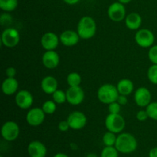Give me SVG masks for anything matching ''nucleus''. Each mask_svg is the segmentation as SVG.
<instances>
[{"instance_id":"15","label":"nucleus","mask_w":157,"mask_h":157,"mask_svg":"<svg viewBox=\"0 0 157 157\" xmlns=\"http://www.w3.org/2000/svg\"><path fill=\"white\" fill-rule=\"evenodd\" d=\"M27 150L30 157H45L47 155V148L45 145L38 140H34L29 143Z\"/></svg>"},{"instance_id":"1","label":"nucleus","mask_w":157,"mask_h":157,"mask_svg":"<svg viewBox=\"0 0 157 157\" xmlns=\"http://www.w3.org/2000/svg\"><path fill=\"white\" fill-rule=\"evenodd\" d=\"M137 146V140L133 135L129 133H123L117 136L114 147L119 153L129 154L136 151Z\"/></svg>"},{"instance_id":"38","label":"nucleus","mask_w":157,"mask_h":157,"mask_svg":"<svg viewBox=\"0 0 157 157\" xmlns=\"http://www.w3.org/2000/svg\"><path fill=\"white\" fill-rule=\"evenodd\" d=\"M53 157H69V156H67V154H65V153H57V154H55Z\"/></svg>"},{"instance_id":"37","label":"nucleus","mask_w":157,"mask_h":157,"mask_svg":"<svg viewBox=\"0 0 157 157\" xmlns=\"http://www.w3.org/2000/svg\"><path fill=\"white\" fill-rule=\"evenodd\" d=\"M66 4L70 5V6H73V5L77 4V3L79 2L81 0H63Z\"/></svg>"},{"instance_id":"14","label":"nucleus","mask_w":157,"mask_h":157,"mask_svg":"<svg viewBox=\"0 0 157 157\" xmlns=\"http://www.w3.org/2000/svg\"><path fill=\"white\" fill-rule=\"evenodd\" d=\"M60 41V38L54 32H46L41 38V44L46 51H52L56 49Z\"/></svg>"},{"instance_id":"2","label":"nucleus","mask_w":157,"mask_h":157,"mask_svg":"<svg viewBox=\"0 0 157 157\" xmlns=\"http://www.w3.org/2000/svg\"><path fill=\"white\" fill-rule=\"evenodd\" d=\"M97 32V25L94 19L90 16H84L80 19L77 26V32L82 39L93 38Z\"/></svg>"},{"instance_id":"18","label":"nucleus","mask_w":157,"mask_h":157,"mask_svg":"<svg viewBox=\"0 0 157 157\" xmlns=\"http://www.w3.org/2000/svg\"><path fill=\"white\" fill-rule=\"evenodd\" d=\"M41 88L44 93L52 94L58 90V81L53 76H46L41 80Z\"/></svg>"},{"instance_id":"13","label":"nucleus","mask_w":157,"mask_h":157,"mask_svg":"<svg viewBox=\"0 0 157 157\" xmlns=\"http://www.w3.org/2000/svg\"><path fill=\"white\" fill-rule=\"evenodd\" d=\"M15 104L19 108L26 110L29 109L33 104V96L27 90H21L16 94L15 98Z\"/></svg>"},{"instance_id":"6","label":"nucleus","mask_w":157,"mask_h":157,"mask_svg":"<svg viewBox=\"0 0 157 157\" xmlns=\"http://www.w3.org/2000/svg\"><path fill=\"white\" fill-rule=\"evenodd\" d=\"M20 129L17 123L14 121H6L1 128V135L3 139L9 142L15 140L18 137Z\"/></svg>"},{"instance_id":"9","label":"nucleus","mask_w":157,"mask_h":157,"mask_svg":"<svg viewBox=\"0 0 157 157\" xmlns=\"http://www.w3.org/2000/svg\"><path fill=\"white\" fill-rule=\"evenodd\" d=\"M70 128L75 130H79L84 128L87 124V117L81 111H74L69 114L67 119Z\"/></svg>"},{"instance_id":"31","label":"nucleus","mask_w":157,"mask_h":157,"mask_svg":"<svg viewBox=\"0 0 157 157\" xmlns=\"http://www.w3.org/2000/svg\"><path fill=\"white\" fill-rule=\"evenodd\" d=\"M121 105L119 104V103L117 102V101L108 104L109 113H113V114L120 113V112H121Z\"/></svg>"},{"instance_id":"25","label":"nucleus","mask_w":157,"mask_h":157,"mask_svg":"<svg viewBox=\"0 0 157 157\" xmlns=\"http://www.w3.org/2000/svg\"><path fill=\"white\" fill-rule=\"evenodd\" d=\"M53 101L57 104H62L67 101V95L66 92H64L61 90H57L52 94Z\"/></svg>"},{"instance_id":"17","label":"nucleus","mask_w":157,"mask_h":157,"mask_svg":"<svg viewBox=\"0 0 157 157\" xmlns=\"http://www.w3.org/2000/svg\"><path fill=\"white\" fill-rule=\"evenodd\" d=\"M60 41L61 44L67 47L75 46L79 42V35L77 32L72 30H66L63 32L60 35Z\"/></svg>"},{"instance_id":"22","label":"nucleus","mask_w":157,"mask_h":157,"mask_svg":"<svg viewBox=\"0 0 157 157\" xmlns=\"http://www.w3.org/2000/svg\"><path fill=\"white\" fill-rule=\"evenodd\" d=\"M18 0H0V8L6 12H10L18 7Z\"/></svg>"},{"instance_id":"20","label":"nucleus","mask_w":157,"mask_h":157,"mask_svg":"<svg viewBox=\"0 0 157 157\" xmlns=\"http://www.w3.org/2000/svg\"><path fill=\"white\" fill-rule=\"evenodd\" d=\"M125 24L130 30H137L142 24V18L140 15L136 12H132L127 15L125 18Z\"/></svg>"},{"instance_id":"26","label":"nucleus","mask_w":157,"mask_h":157,"mask_svg":"<svg viewBox=\"0 0 157 157\" xmlns=\"http://www.w3.org/2000/svg\"><path fill=\"white\" fill-rule=\"evenodd\" d=\"M56 103L54 101H46L44 104H42L43 111L45 113V114H53L55 112L57 108Z\"/></svg>"},{"instance_id":"10","label":"nucleus","mask_w":157,"mask_h":157,"mask_svg":"<svg viewBox=\"0 0 157 157\" xmlns=\"http://www.w3.org/2000/svg\"><path fill=\"white\" fill-rule=\"evenodd\" d=\"M67 103L73 106L80 105L84 100V91L80 86L70 87L66 91Z\"/></svg>"},{"instance_id":"39","label":"nucleus","mask_w":157,"mask_h":157,"mask_svg":"<svg viewBox=\"0 0 157 157\" xmlns=\"http://www.w3.org/2000/svg\"><path fill=\"white\" fill-rule=\"evenodd\" d=\"M132 0H118V2H121V3H122V4H127V3H129V2H131Z\"/></svg>"},{"instance_id":"24","label":"nucleus","mask_w":157,"mask_h":157,"mask_svg":"<svg viewBox=\"0 0 157 157\" xmlns=\"http://www.w3.org/2000/svg\"><path fill=\"white\" fill-rule=\"evenodd\" d=\"M67 82L69 87H78L81 83V76L77 72H71L67 75Z\"/></svg>"},{"instance_id":"23","label":"nucleus","mask_w":157,"mask_h":157,"mask_svg":"<svg viewBox=\"0 0 157 157\" xmlns=\"http://www.w3.org/2000/svg\"><path fill=\"white\" fill-rule=\"evenodd\" d=\"M117 136H116V133L107 131L103 136V144L105 145V147H114L117 141Z\"/></svg>"},{"instance_id":"33","label":"nucleus","mask_w":157,"mask_h":157,"mask_svg":"<svg viewBox=\"0 0 157 157\" xmlns=\"http://www.w3.org/2000/svg\"><path fill=\"white\" fill-rule=\"evenodd\" d=\"M58 130L61 132H66L70 129V126H69L67 121H62L58 124Z\"/></svg>"},{"instance_id":"40","label":"nucleus","mask_w":157,"mask_h":157,"mask_svg":"<svg viewBox=\"0 0 157 157\" xmlns=\"http://www.w3.org/2000/svg\"><path fill=\"white\" fill-rule=\"evenodd\" d=\"M85 157H98V156L96 154V153H88V154L86 155Z\"/></svg>"},{"instance_id":"16","label":"nucleus","mask_w":157,"mask_h":157,"mask_svg":"<svg viewBox=\"0 0 157 157\" xmlns=\"http://www.w3.org/2000/svg\"><path fill=\"white\" fill-rule=\"evenodd\" d=\"M60 62V57L55 50L46 51L42 55V64L46 68H56Z\"/></svg>"},{"instance_id":"35","label":"nucleus","mask_w":157,"mask_h":157,"mask_svg":"<svg viewBox=\"0 0 157 157\" xmlns=\"http://www.w3.org/2000/svg\"><path fill=\"white\" fill-rule=\"evenodd\" d=\"M117 102L119 103L121 106H124L127 104L128 102V98H127V96L126 95H122L120 94L119 97H118L117 100Z\"/></svg>"},{"instance_id":"5","label":"nucleus","mask_w":157,"mask_h":157,"mask_svg":"<svg viewBox=\"0 0 157 157\" xmlns=\"http://www.w3.org/2000/svg\"><path fill=\"white\" fill-rule=\"evenodd\" d=\"M135 41L140 47L144 48H150L155 41L154 34L150 29H140L135 35Z\"/></svg>"},{"instance_id":"41","label":"nucleus","mask_w":157,"mask_h":157,"mask_svg":"<svg viewBox=\"0 0 157 157\" xmlns=\"http://www.w3.org/2000/svg\"><path fill=\"white\" fill-rule=\"evenodd\" d=\"M0 157H3V156H0Z\"/></svg>"},{"instance_id":"7","label":"nucleus","mask_w":157,"mask_h":157,"mask_svg":"<svg viewBox=\"0 0 157 157\" xmlns=\"http://www.w3.org/2000/svg\"><path fill=\"white\" fill-rule=\"evenodd\" d=\"M19 32L13 28H7L1 35L2 44L6 48H14L19 43Z\"/></svg>"},{"instance_id":"27","label":"nucleus","mask_w":157,"mask_h":157,"mask_svg":"<svg viewBox=\"0 0 157 157\" xmlns=\"http://www.w3.org/2000/svg\"><path fill=\"white\" fill-rule=\"evenodd\" d=\"M101 157H119V152L115 147H105L101 151Z\"/></svg>"},{"instance_id":"19","label":"nucleus","mask_w":157,"mask_h":157,"mask_svg":"<svg viewBox=\"0 0 157 157\" xmlns=\"http://www.w3.org/2000/svg\"><path fill=\"white\" fill-rule=\"evenodd\" d=\"M18 89V82L15 78H7L2 84V90L6 95H12Z\"/></svg>"},{"instance_id":"3","label":"nucleus","mask_w":157,"mask_h":157,"mask_svg":"<svg viewBox=\"0 0 157 157\" xmlns=\"http://www.w3.org/2000/svg\"><path fill=\"white\" fill-rule=\"evenodd\" d=\"M120 94L117 86L111 84H104L98 90V98L104 104H110L117 100Z\"/></svg>"},{"instance_id":"28","label":"nucleus","mask_w":157,"mask_h":157,"mask_svg":"<svg viewBox=\"0 0 157 157\" xmlns=\"http://www.w3.org/2000/svg\"><path fill=\"white\" fill-rule=\"evenodd\" d=\"M147 78L149 81L153 84H157V64L150 66L147 71Z\"/></svg>"},{"instance_id":"21","label":"nucleus","mask_w":157,"mask_h":157,"mask_svg":"<svg viewBox=\"0 0 157 157\" xmlns=\"http://www.w3.org/2000/svg\"><path fill=\"white\" fill-rule=\"evenodd\" d=\"M117 87L120 94L128 96L134 90V84L132 81L124 78L118 82V84H117Z\"/></svg>"},{"instance_id":"32","label":"nucleus","mask_w":157,"mask_h":157,"mask_svg":"<svg viewBox=\"0 0 157 157\" xmlns=\"http://www.w3.org/2000/svg\"><path fill=\"white\" fill-rule=\"evenodd\" d=\"M136 117L138 121L143 122V121H147V120L149 118V116H148V113H147V110H139V111L137 112V113H136Z\"/></svg>"},{"instance_id":"8","label":"nucleus","mask_w":157,"mask_h":157,"mask_svg":"<svg viewBox=\"0 0 157 157\" xmlns=\"http://www.w3.org/2000/svg\"><path fill=\"white\" fill-rule=\"evenodd\" d=\"M107 15L109 18L113 21L119 22L126 18V9L124 4L116 2L109 6L107 9Z\"/></svg>"},{"instance_id":"11","label":"nucleus","mask_w":157,"mask_h":157,"mask_svg":"<svg viewBox=\"0 0 157 157\" xmlns=\"http://www.w3.org/2000/svg\"><path fill=\"white\" fill-rule=\"evenodd\" d=\"M45 113L43 111L42 108L34 107L30 109L26 115V121L32 127H38L41 125L44 121Z\"/></svg>"},{"instance_id":"4","label":"nucleus","mask_w":157,"mask_h":157,"mask_svg":"<svg viewBox=\"0 0 157 157\" xmlns=\"http://www.w3.org/2000/svg\"><path fill=\"white\" fill-rule=\"evenodd\" d=\"M125 125V120L120 113H109L106 117L105 126L108 131L121 133L124 130Z\"/></svg>"},{"instance_id":"29","label":"nucleus","mask_w":157,"mask_h":157,"mask_svg":"<svg viewBox=\"0 0 157 157\" xmlns=\"http://www.w3.org/2000/svg\"><path fill=\"white\" fill-rule=\"evenodd\" d=\"M146 110L148 113L149 118L157 121V101L150 103L147 107Z\"/></svg>"},{"instance_id":"12","label":"nucleus","mask_w":157,"mask_h":157,"mask_svg":"<svg viewBox=\"0 0 157 157\" xmlns=\"http://www.w3.org/2000/svg\"><path fill=\"white\" fill-rule=\"evenodd\" d=\"M152 94L150 90L145 87H139L134 94V101L136 105L140 107H147L151 103Z\"/></svg>"},{"instance_id":"36","label":"nucleus","mask_w":157,"mask_h":157,"mask_svg":"<svg viewBox=\"0 0 157 157\" xmlns=\"http://www.w3.org/2000/svg\"><path fill=\"white\" fill-rule=\"evenodd\" d=\"M149 157H157V147H153L150 150Z\"/></svg>"},{"instance_id":"30","label":"nucleus","mask_w":157,"mask_h":157,"mask_svg":"<svg viewBox=\"0 0 157 157\" xmlns=\"http://www.w3.org/2000/svg\"><path fill=\"white\" fill-rule=\"evenodd\" d=\"M148 57L150 61L153 64H157V44L150 48L148 52Z\"/></svg>"},{"instance_id":"34","label":"nucleus","mask_w":157,"mask_h":157,"mask_svg":"<svg viewBox=\"0 0 157 157\" xmlns=\"http://www.w3.org/2000/svg\"><path fill=\"white\" fill-rule=\"evenodd\" d=\"M16 72L15 67H9L6 70V75L7 78H15V76L16 75Z\"/></svg>"}]
</instances>
